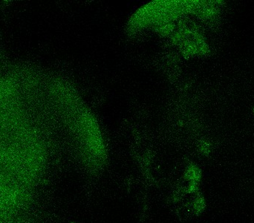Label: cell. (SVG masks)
<instances>
[{"instance_id": "6da1fadb", "label": "cell", "mask_w": 254, "mask_h": 223, "mask_svg": "<svg viewBox=\"0 0 254 223\" xmlns=\"http://www.w3.org/2000/svg\"><path fill=\"white\" fill-rule=\"evenodd\" d=\"M253 114H254V108L253 109Z\"/></svg>"}]
</instances>
